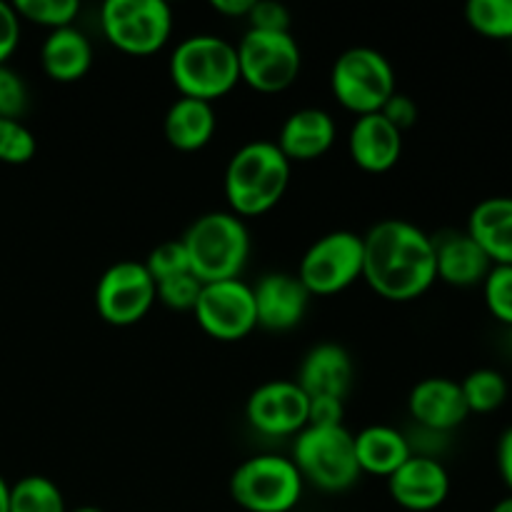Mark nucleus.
Instances as JSON below:
<instances>
[{
  "instance_id": "1",
  "label": "nucleus",
  "mask_w": 512,
  "mask_h": 512,
  "mask_svg": "<svg viewBox=\"0 0 512 512\" xmlns=\"http://www.w3.org/2000/svg\"><path fill=\"white\" fill-rule=\"evenodd\" d=\"M363 278L385 300L420 298L438 280L433 238L408 220H380L363 235Z\"/></svg>"
},
{
  "instance_id": "2",
  "label": "nucleus",
  "mask_w": 512,
  "mask_h": 512,
  "mask_svg": "<svg viewBox=\"0 0 512 512\" xmlns=\"http://www.w3.org/2000/svg\"><path fill=\"white\" fill-rule=\"evenodd\" d=\"M290 163L273 140H253L235 150L225 168V200L238 218H255L283 200L290 183Z\"/></svg>"
},
{
  "instance_id": "3",
  "label": "nucleus",
  "mask_w": 512,
  "mask_h": 512,
  "mask_svg": "<svg viewBox=\"0 0 512 512\" xmlns=\"http://www.w3.org/2000/svg\"><path fill=\"white\" fill-rule=\"evenodd\" d=\"M170 80L180 98L213 103L240 83L238 50L220 35H190L170 55Z\"/></svg>"
},
{
  "instance_id": "4",
  "label": "nucleus",
  "mask_w": 512,
  "mask_h": 512,
  "mask_svg": "<svg viewBox=\"0 0 512 512\" xmlns=\"http://www.w3.org/2000/svg\"><path fill=\"white\" fill-rule=\"evenodd\" d=\"M180 240L188 253L190 273L203 285L240 278L248 263V225L233 213L215 210V213L200 215Z\"/></svg>"
},
{
  "instance_id": "5",
  "label": "nucleus",
  "mask_w": 512,
  "mask_h": 512,
  "mask_svg": "<svg viewBox=\"0 0 512 512\" xmlns=\"http://www.w3.org/2000/svg\"><path fill=\"white\" fill-rule=\"evenodd\" d=\"M300 478L325 493H345L360 480L353 435L338 428H305L295 435L293 458Z\"/></svg>"
},
{
  "instance_id": "6",
  "label": "nucleus",
  "mask_w": 512,
  "mask_h": 512,
  "mask_svg": "<svg viewBox=\"0 0 512 512\" xmlns=\"http://www.w3.org/2000/svg\"><path fill=\"white\" fill-rule=\"evenodd\" d=\"M303 485L290 458L255 455L230 475V498L248 512H290L303 498Z\"/></svg>"
},
{
  "instance_id": "7",
  "label": "nucleus",
  "mask_w": 512,
  "mask_h": 512,
  "mask_svg": "<svg viewBox=\"0 0 512 512\" xmlns=\"http://www.w3.org/2000/svg\"><path fill=\"white\" fill-rule=\"evenodd\" d=\"M330 88L335 100L358 118L380 113L395 93V70L378 50L350 48L335 60Z\"/></svg>"
},
{
  "instance_id": "8",
  "label": "nucleus",
  "mask_w": 512,
  "mask_h": 512,
  "mask_svg": "<svg viewBox=\"0 0 512 512\" xmlns=\"http://www.w3.org/2000/svg\"><path fill=\"white\" fill-rule=\"evenodd\" d=\"M100 28L113 48L128 55H153L173 33V10L165 0H105Z\"/></svg>"
},
{
  "instance_id": "9",
  "label": "nucleus",
  "mask_w": 512,
  "mask_h": 512,
  "mask_svg": "<svg viewBox=\"0 0 512 512\" xmlns=\"http://www.w3.org/2000/svg\"><path fill=\"white\" fill-rule=\"evenodd\" d=\"M240 80L258 93H283L298 80L303 55L293 33L250 30L238 45Z\"/></svg>"
},
{
  "instance_id": "10",
  "label": "nucleus",
  "mask_w": 512,
  "mask_h": 512,
  "mask_svg": "<svg viewBox=\"0 0 512 512\" xmlns=\"http://www.w3.org/2000/svg\"><path fill=\"white\" fill-rule=\"evenodd\" d=\"M298 280L310 295H335L363 278V235L335 230L305 250Z\"/></svg>"
},
{
  "instance_id": "11",
  "label": "nucleus",
  "mask_w": 512,
  "mask_h": 512,
  "mask_svg": "<svg viewBox=\"0 0 512 512\" xmlns=\"http://www.w3.org/2000/svg\"><path fill=\"white\" fill-rule=\"evenodd\" d=\"M155 303V280L143 263L120 260L100 275L95 285V308L108 325L128 328L140 323Z\"/></svg>"
},
{
  "instance_id": "12",
  "label": "nucleus",
  "mask_w": 512,
  "mask_h": 512,
  "mask_svg": "<svg viewBox=\"0 0 512 512\" xmlns=\"http://www.w3.org/2000/svg\"><path fill=\"white\" fill-rule=\"evenodd\" d=\"M193 313L203 333L223 343L248 338L258 328L253 288L240 278L205 283Z\"/></svg>"
},
{
  "instance_id": "13",
  "label": "nucleus",
  "mask_w": 512,
  "mask_h": 512,
  "mask_svg": "<svg viewBox=\"0 0 512 512\" xmlns=\"http://www.w3.org/2000/svg\"><path fill=\"white\" fill-rule=\"evenodd\" d=\"M308 395L295 380H270L258 385L245 403L250 428L270 438L298 435L308 428Z\"/></svg>"
},
{
  "instance_id": "14",
  "label": "nucleus",
  "mask_w": 512,
  "mask_h": 512,
  "mask_svg": "<svg viewBox=\"0 0 512 512\" xmlns=\"http://www.w3.org/2000/svg\"><path fill=\"white\" fill-rule=\"evenodd\" d=\"M390 498L410 512H430L448 500L450 475L433 455H410L388 478Z\"/></svg>"
},
{
  "instance_id": "15",
  "label": "nucleus",
  "mask_w": 512,
  "mask_h": 512,
  "mask_svg": "<svg viewBox=\"0 0 512 512\" xmlns=\"http://www.w3.org/2000/svg\"><path fill=\"white\" fill-rule=\"evenodd\" d=\"M255 298V318L265 330H283L295 328L305 318V310L313 295L305 290L298 275L290 273H270L258 280L253 288Z\"/></svg>"
},
{
  "instance_id": "16",
  "label": "nucleus",
  "mask_w": 512,
  "mask_h": 512,
  "mask_svg": "<svg viewBox=\"0 0 512 512\" xmlns=\"http://www.w3.org/2000/svg\"><path fill=\"white\" fill-rule=\"evenodd\" d=\"M408 410L428 433H450L468 420L463 388L450 378H425L410 390Z\"/></svg>"
},
{
  "instance_id": "17",
  "label": "nucleus",
  "mask_w": 512,
  "mask_h": 512,
  "mask_svg": "<svg viewBox=\"0 0 512 512\" xmlns=\"http://www.w3.org/2000/svg\"><path fill=\"white\" fill-rule=\"evenodd\" d=\"M348 150L353 163L365 173H388L403 153V133L380 113L360 115L350 128Z\"/></svg>"
},
{
  "instance_id": "18",
  "label": "nucleus",
  "mask_w": 512,
  "mask_h": 512,
  "mask_svg": "<svg viewBox=\"0 0 512 512\" xmlns=\"http://www.w3.org/2000/svg\"><path fill=\"white\" fill-rule=\"evenodd\" d=\"M295 383L308 398L345 400L353 385V360L338 343H320L308 350Z\"/></svg>"
},
{
  "instance_id": "19",
  "label": "nucleus",
  "mask_w": 512,
  "mask_h": 512,
  "mask_svg": "<svg viewBox=\"0 0 512 512\" xmlns=\"http://www.w3.org/2000/svg\"><path fill=\"white\" fill-rule=\"evenodd\" d=\"M435 245V270L438 280L455 285V288H473L483 285L488 278L490 263L488 255L483 253L478 243L468 235V230H450V233L433 238Z\"/></svg>"
},
{
  "instance_id": "20",
  "label": "nucleus",
  "mask_w": 512,
  "mask_h": 512,
  "mask_svg": "<svg viewBox=\"0 0 512 512\" xmlns=\"http://www.w3.org/2000/svg\"><path fill=\"white\" fill-rule=\"evenodd\" d=\"M335 120L320 108H300L285 118L278 135V148L290 163H305L328 153L335 143Z\"/></svg>"
},
{
  "instance_id": "21",
  "label": "nucleus",
  "mask_w": 512,
  "mask_h": 512,
  "mask_svg": "<svg viewBox=\"0 0 512 512\" xmlns=\"http://www.w3.org/2000/svg\"><path fill=\"white\" fill-rule=\"evenodd\" d=\"M468 235L493 265H512V198L495 195L480 200L468 218Z\"/></svg>"
},
{
  "instance_id": "22",
  "label": "nucleus",
  "mask_w": 512,
  "mask_h": 512,
  "mask_svg": "<svg viewBox=\"0 0 512 512\" xmlns=\"http://www.w3.org/2000/svg\"><path fill=\"white\" fill-rule=\"evenodd\" d=\"M40 63L45 75L55 83H75L93 65V45L78 28L50 30L40 48Z\"/></svg>"
},
{
  "instance_id": "23",
  "label": "nucleus",
  "mask_w": 512,
  "mask_h": 512,
  "mask_svg": "<svg viewBox=\"0 0 512 512\" xmlns=\"http://www.w3.org/2000/svg\"><path fill=\"white\" fill-rule=\"evenodd\" d=\"M215 128H218V115H215L213 103L195 98H178L165 113V140L175 150L183 153H195L205 148L213 140Z\"/></svg>"
},
{
  "instance_id": "24",
  "label": "nucleus",
  "mask_w": 512,
  "mask_h": 512,
  "mask_svg": "<svg viewBox=\"0 0 512 512\" xmlns=\"http://www.w3.org/2000/svg\"><path fill=\"white\" fill-rule=\"evenodd\" d=\"M360 473L388 480L413 455L408 438L390 425H370L353 435Z\"/></svg>"
},
{
  "instance_id": "25",
  "label": "nucleus",
  "mask_w": 512,
  "mask_h": 512,
  "mask_svg": "<svg viewBox=\"0 0 512 512\" xmlns=\"http://www.w3.org/2000/svg\"><path fill=\"white\" fill-rule=\"evenodd\" d=\"M10 512H68L63 493L45 475H25L10 485Z\"/></svg>"
},
{
  "instance_id": "26",
  "label": "nucleus",
  "mask_w": 512,
  "mask_h": 512,
  "mask_svg": "<svg viewBox=\"0 0 512 512\" xmlns=\"http://www.w3.org/2000/svg\"><path fill=\"white\" fill-rule=\"evenodd\" d=\"M460 388H463V398L470 413H495L508 400V380H505L503 373L493 368L473 370L460 383Z\"/></svg>"
},
{
  "instance_id": "27",
  "label": "nucleus",
  "mask_w": 512,
  "mask_h": 512,
  "mask_svg": "<svg viewBox=\"0 0 512 512\" xmlns=\"http://www.w3.org/2000/svg\"><path fill=\"white\" fill-rule=\"evenodd\" d=\"M465 20L485 38L512 40V0H470Z\"/></svg>"
},
{
  "instance_id": "28",
  "label": "nucleus",
  "mask_w": 512,
  "mask_h": 512,
  "mask_svg": "<svg viewBox=\"0 0 512 512\" xmlns=\"http://www.w3.org/2000/svg\"><path fill=\"white\" fill-rule=\"evenodd\" d=\"M15 13L20 20L43 25V28L60 30L70 28L75 15L80 13L78 0H15Z\"/></svg>"
},
{
  "instance_id": "29",
  "label": "nucleus",
  "mask_w": 512,
  "mask_h": 512,
  "mask_svg": "<svg viewBox=\"0 0 512 512\" xmlns=\"http://www.w3.org/2000/svg\"><path fill=\"white\" fill-rule=\"evenodd\" d=\"M38 140L20 120L0 118V163L25 165L33 160Z\"/></svg>"
},
{
  "instance_id": "30",
  "label": "nucleus",
  "mask_w": 512,
  "mask_h": 512,
  "mask_svg": "<svg viewBox=\"0 0 512 512\" xmlns=\"http://www.w3.org/2000/svg\"><path fill=\"white\" fill-rule=\"evenodd\" d=\"M485 305L490 315L512 328V265H493L483 280Z\"/></svg>"
},
{
  "instance_id": "31",
  "label": "nucleus",
  "mask_w": 512,
  "mask_h": 512,
  "mask_svg": "<svg viewBox=\"0 0 512 512\" xmlns=\"http://www.w3.org/2000/svg\"><path fill=\"white\" fill-rule=\"evenodd\" d=\"M143 265L155 283L190 273V260H188V253H185L183 240H168V243H160L158 248L150 250L148 260H145Z\"/></svg>"
},
{
  "instance_id": "32",
  "label": "nucleus",
  "mask_w": 512,
  "mask_h": 512,
  "mask_svg": "<svg viewBox=\"0 0 512 512\" xmlns=\"http://www.w3.org/2000/svg\"><path fill=\"white\" fill-rule=\"evenodd\" d=\"M200 290H203V283L193 273H185L155 283V300H160L170 310H193L200 298Z\"/></svg>"
},
{
  "instance_id": "33",
  "label": "nucleus",
  "mask_w": 512,
  "mask_h": 512,
  "mask_svg": "<svg viewBox=\"0 0 512 512\" xmlns=\"http://www.w3.org/2000/svg\"><path fill=\"white\" fill-rule=\"evenodd\" d=\"M28 108V88L8 65H0V118L20 120Z\"/></svg>"
},
{
  "instance_id": "34",
  "label": "nucleus",
  "mask_w": 512,
  "mask_h": 512,
  "mask_svg": "<svg viewBox=\"0 0 512 512\" xmlns=\"http://www.w3.org/2000/svg\"><path fill=\"white\" fill-rule=\"evenodd\" d=\"M250 30L265 33H290V10L275 0H255L248 15Z\"/></svg>"
},
{
  "instance_id": "35",
  "label": "nucleus",
  "mask_w": 512,
  "mask_h": 512,
  "mask_svg": "<svg viewBox=\"0 0 512 512\" xmlns=\"http://www.w3.org/2000/svg\"><path fill=\"white\" fill-rule=\"evenodd\" d=\"M308 428H338L343 425L345 405L338 398H308Z\"/></svg>"
},
{
  "instance_id": "36",
  "label": "nucleus",
  "mask_w": 512,
  "mask_h": 512,
  "mask_svg": "<svg viewBox=\"0 0 512 512\" xmlns=\"http://www.w3.org/2000/svg\"><path fill=\"white\" fill-rule=\"evenodd\" d=\"M380 115H383L385 120H390L400 133H405V130H410L418 123V105H415V100L410 98V95L395 90L393 98L383 105Z\"/></svg>"
},
{
  "instance_id": "37",
  "label": "nucleus",
  "mask_w": 512,
  "mask_h": 512,
  "mask_svg": "<svg viewBox=\"0 0 512 512\" xmlns=\"http://www.w3.org/2000/svg\"><path fill=\"white\" fill-rule=\"evenodd\" d=\"M20 43V18L15 8L5 0H0V65L15 53Z\"/></svg>"
},
{
  "instance_id": "38",
  "label": "nucleus",
  "mask_w": 512,
  "mask_h": 512,
  "mask_svg": "<svg viewBox=\"0 0 512 512\" xmlns=\"http://www.w3.org/2000/svg\"><path fill=\"white\" fill-rule=\"evenodd\" d=\"M495 458H498L500 478H503V483L508 485V490L512 493V425L508 430H503V435H500Z\"/></svg>"
},
{
  "instance_id": "39",
  "label": "nucleus",
  "mask_w": 512,
  "mask_h": 512,
  "mask_svg": "<svg viewBox=\"0 0 512 512\" xmlns=\"http://www.w3.org/2000/svg\"><path fill=\"white\" fill-rule=\"evenodd\" d=\"M253 3L255 0H213L210 8L220 15H228V18H248Z\"/></svg>"
},
{
  "instance_id": "40",
  "label": "nucleus",
  "mask_w": 512,
  "mask_h": 512,
  "mask_svg": "<svg viewBox=\"0 0 512 512\" xmlns=\"http://www.w3.org/2000/svg\"><path fill=\"white\" fill-rule=\"evenodd\" d=\"M0 512H10V485L0 475Z\"/></svg>"
},
{
  "instance_id": "41",
  "label": "nucleus",
  "mask_w": 512,
  "mask_h": 512,
  "mask_svg": "<svg viewBox=\"0 0 512 512\" xmlns=\"http://www.w3.org/2000/svg\"><path fill=\"white\" fill-rule=\"evenodd\" d=\"M490 512H512V493L505 495L503 500H498V503L493 505V510Z\"/></svg>"
},
{
  "instance_id": "42",
  "label": "nucleus",
  "mask_w": 512,
  "mask_h": 512,
  "mask_svg": "<svg viewBox=\"0 0 512 512\" xmlns=\"http://www.w3.org/2000/svg\"><path fill=\"white\" fill-rule=\"evenodd\" d=\"M68 512H103V510L93 508V505H83V508H75V510H68Z\"/></svg>"
}]
</instances>
